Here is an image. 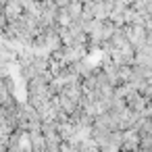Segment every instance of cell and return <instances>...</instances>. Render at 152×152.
<instances>
[{"instance_id": "6da1fadb", "label": "cell", "mask_w": 152, "mask_h": 152, "mask_svg": "<svg viewBox=\"0 0 152 152\" xmlns=\"http://www.w3.org/2000/svg\"><path fill=\"white\" fill-rule=\"evenodd\" d=\"M123 29H125V36L129 40V44L135 48V52L148 44V31L142 25H125Z\"/></svg>"}, {"instance_id": "8992f818", "label": "cell", "mask_w": 152, "mask_h": 152, "mask_svg": "<svg viewBox=\"0 0 152 152\" xmlns=\"http://www.w3.org/2000/svg\"><path fill=\"white\" fill-rule=\"evenodd\" d=\"M148 46L152 48V31H148Z\"/></svg>"}, {"instance_id": "277c9868", "label": "cell", "mask_w": 152, "mask_h": 152, "mask_svg": "<svg viewBox=\"0 0 152 152\" xmlns=\"http://www.w3.org/2000/svg\"><path fill=\"white\" fill-rule=\"evenodd\" d=\"M29 140L34 152H46V137L42 131H29Z\"/></svg>"}, {"instance_id": "7a4b0ae2", "label": "cell", "mask_w": 152, "mask_h": 152, "mask_svg": "<svg viewBox=\"0 0 152 152\" xmlns=\"http://www.w3.org/2000/svg\"><path fill=\"white\" fill-rule=\"evenodd\" d=\"M140 142H142V135L135 129L123 131V150L121 152H135V150H140Z\"/></svg>"}, {"instance_id": "5b68a950", "label": "cell", "mask_w": 152, "mask_h": 152, "mask_svg": "<svg viewBox=\"0 0 152 152\" xmlns=\"http://www.w3.org/2000/svg\"><path fill=\"white\" fill-rule=\"evenodd\" d=\"M67 13L71 15L73 21H77V19L83 15V2H71V4L67 7Z\"/></svg>"}, {"instance_id": "3957f363", "label": "cell", "mask_w": 152, "mask_h": 152, "mask_svg": "<svg viewBox=\"0 0 152 152\" xmlns=\"http://www.w3.org/2000/svg\"><path fill=\"white\" fill-rule=\"evenodd\" d=\"M137 119H140V115H137V113H133L131 108L123 110V113L119 115V121H121V131L135 129V125H137Z\"/></svg>"}]
</instances>
